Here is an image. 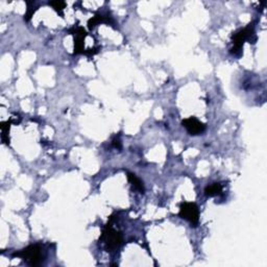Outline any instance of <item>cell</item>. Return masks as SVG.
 Listing matches in <instances>:
<instances>
[{
  "mask_svg": "<svg viewBox=\"0 0 267 267\" xmlns=\"http://www.w3.org/2000/svg\"><path fill=\"white\" fill-rule=\"evenodd\" d=\"M256 39L257 38L255 34L254 26L251 24H249L247 27L239 30L233 34V36H232V43H233V47L231 48L230 52L234 55H240L241 50L243 49L244 42L250 41L251 43H255Z\"/></svg>",
  "mask_w": 267,
  "mask_h": 267,
  "instance_id": "cell-1",
  "label": "cell"
},
{
  "mask_svg": "<svg viewBox=\"0 0 267 267\" xmlns=\"http://www.w3.org/2000/svg\"><path fill=\"white\" fill-rule=\"evenodd\" d=\"M13 257H19L31 266H39L43 262V254H42V248L40 244H32L15 252Z\"/></svg>",
  "mask_w": 267,
  "mask_h": 267,
  "instance_id": "cell-2",
  "label": "cell"
},
{
  "mask_svg": "<svg viewBox=\"0 0 267 267\" xmlns=\"http://www.w3.org/2000/svg\"><path fill=\"white\" fill-rule=\"evenodd\" d=\"M100 240L103 242L105 249L112 251L120 248V245L123 242V237L120 232L113 229V227L111 226V223H108L107 226L102 229Z\"/></svg>",
  "mask_w": 267,
  "mask_h": 267,
  "instance_id": "cell-3",
  "label": "cell"
},
{
  "mask_svg": "<svg viewBox=\"0 0 267 267\" xmlns=\"http://www.w3.org/2000/svg\"><path fill=\"white\" fill-rule=\"evenodd\" d=\"M179 215L182 218L186 219L187 221L196 227L200 221V210L196 203L183 201L180 205V212Z\"/></svg>",
  "mask_w": 267,
  "mask_h": 267,
  "instance_id": "cell-4",
  "label": "cell"
},
{
  "mask_svg": "<svg viewBox=\"0 0 267 267\" xmlns=\"http://www.w3.org/2000/svg\"><path fill=\"white\" fill-rule=\"evenodd\" d=\"M182 124L187 130V132L192 136L200 135L206 131V124L200 122L198 118L189 117L182 121Z\"/></svg>",
  "mask_w": 267,
  "mask_h": 267,
  "instance_id": "cell-5",
  "label": "cell"
},
{
  "mask_svg": "<svg viewBox=\"0 0 267 267\" xmlns=\"http://www.w3.org/2000/svg\"><path fill=\"white\" fill-rule=\"evenodd\" d=\"M73 31V36H74V54H80V53H85V38L87 37L86 31L83 29V27H74Z\"/></svg>",
  "mask_w": 267,
  "mask_h": 267,
  "instance_id": "cell-6",
  "label": "cell"
},
{
  "mask_svg": "<svg viewBox=\"0 0 267 267\" xmlns=\"http://www.w3.org/2000/svg\"><path fill=\"white\" fill-rule=\"evenodd\" d=\"M128 180L132 184V186L135 188L137 191H139L140 193H142V194L145 192V187H144L143 182L140 180L135 173L128 172Z\"/></svg>",
  "mask_w": 267,
  "mask_h": 267,
  "instance_id": "cell-7",
  "label": "cell"
},
{
  "mask_svg": "<svg viewBox=\"0 0 267 267\" xmlns=\"http://www.w3.org/2000/svg\"><path fill=\"white\" fill-rule=\"evenodd\" d=\"M222 193V185L220 183H214V184L207 186L205 188V194L208 198H213V196L220 195Z\"/></svg>",
  "mask_w": 267,
  "mask_h": 267,
  "instance_id": "cell-8",
  "label": "cell"
},
{
  "mask_svg": "<svg viewBox=\"0 0 267 267\" xmlns=\"http://www.w3.org/2000/svg\"><path fill=\"white\" fill-rule=\"evenodd\" d=\"M100 23H112V20L109 17H104L102 15H95L94 17H92L91 19H89L88 21V27L90 30H92L94 26H96V24Z\"/></svg>",
  "mask_w": 267,
  "mask_h": 267,
  "instance_id": "cell-9",
  "label": "cell"
},
{
  "mask_svg": "<svg viewBox=\"0 0 267 267\" xmlns=\"http://www.w3.org/2000/svg\"><path fill=\"white\" fill-rule=\"evenodd\" d=\"M49 5H51L52 8L60 14V15H63V10L65 9L66 3L64 1H50L49 2Z\"/></svg>",
  "mask_w": 267,
  "mask_h": 267,
  "instance_id": "cell-10",
  "label": "cell"
},
{
  "mask_svg": "<svg viewBox=\"0 0 267 267\" xmlns=\"http://www.w3.org/2000/svg\"><path fill=\"white\" fill-rule=\"evenodd\" d=\"M113 145L116 147V149L120 150V149H121V143H120V140H119V139H115L114 141H113Z\"/></svg>",
  "mask_w": 267,
  "mask_h": 267,
  "instance_id": "cell-11",
  "label": "cell"
}]
</instances>
